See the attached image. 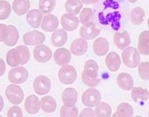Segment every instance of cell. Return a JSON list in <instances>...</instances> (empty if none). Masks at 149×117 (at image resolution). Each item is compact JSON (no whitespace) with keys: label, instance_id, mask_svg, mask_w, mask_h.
Returning a JSON list of instances; mask_svg holds the SVG:
<instances>
[{"label":"cell","instance_id":"6da1fadb","mask_svg":"<svg viewBox=\"0 0 149 117\" xmlns=\"http://www.w3.org/2000/svg\"><path fill=\"white\" fill-rule=\"evenodd\" d=\"M123 64L130 69L138 67L140 64V54L139 50L134 47H127L122 53Z\"/></svg>","mask_w":149,"mask_h":117},{"label":"cell","instance_id":"7a4b0ae2","mask_svg":"<svg viewBox=\"0 0 149 117\" xmlns=\"http://www.w3.org/2000/svg\"><path fill=\"white\" fill-rule=\"evenodd\" d=\"M58 78L61 83L70 85L74 83L77 78V72L74 66L69 64L63 65L58 71Z\"/></svg>","mask_w":149,"mask_h":117},{"label":"cell","instance_id":"3957f363","mask_svg":"<svg viewBox=\"0 0 149 117\" xmlns=\"http://www.w3.org/2000/svg\"><path fill=\"white\" fill-rule=\"evenodd\" d=\"M5 95L9 102L13 105H19L24 99V92L22 87L14 83L7 87Z\"/></svg>","mask_w":149,"mask_h":117},{"label":"cell","instance_id":"277c9868","mask_svg":"<svg viewBox=\"0 0 149 117\" xmlns=\"http://www.w3.org/2000/svg\"><path fill=\"white\" fill-rule=\"evenodd\" d=\"M51 80L45 75H39L33 81V89L37 95L43 96L51 90Z\"/></svg>","mask_w":149,"mask_h":117},{"label":"cell","instance_id":"5b68a950","mask_svg":"<svg viewBox=\"0 0 149 117\" xmlns=\"http://www.w3.org/2000/svg\"><path fill=\"white\" fill-rule=\"evenodd\" d=\"M100 101H101V94L95 87L87 89L82 95V102L85 107H96Z\"/></svg>","mask_w":149,"mask_h":117},{"label":"cell","instance_id":"8992f818","mask_svg":"<svg viewBox=\"0 0 149 117\" xmlns=\"http://www.w3.org/2000/svg\"><path fill=\"white\" fill-rule=\"evenodd\" d=\"M28 76L29 74L27 69L22 66H19L11 69L8 75V78L12 83L21 84L27 81Z\"/></svg>","mask_w":149,"mask_h":117},{"label":"cell","instance_id":"52a82bcc","mask_svg":"<svg viewBox=\"0 0 149 117\" xmlns=\"http://www.w3.org/2000/svg\"><path fill=\"white\" fill-rule=\"evenodd\" d=\"M23 42L25 45H30V46H37L46 40L45 35L39 31H31L23 35Z\"/></svg>","mask_w":149,"mask_h":117},{"label":"cell","instance_id":"ba28073f","mask_svg":"<svg viewBox=\"0 0 149 117\" xmlns=\"http://www.w3.org/2000/svg\"><path fill=\"white\" fill-rule=\"evenodd\" d=\"M100 33V30L96 27L93 21H89L84 24L80 29V36L85 40H94Z\"/></svg>","mask_w":149,"mask_h":117},{"label":"cell","instance_id":"9c48e42d","mask_svg":"<svg viewBox=\"0 0 149 117\" xmlns=\"http://www.w3.org/2000/svg\"><path fill=\"white\" fill-rule=\"evenodd\" d=\"M33 55H34V58L37 62L46 63L52 58V50L48 46L41 44L35 47L33 50Z\"/></svg>","mask_w":149,"mask_h":117},{"label":"cell","instance_id":"30bf717a","mask_svg":"<svg viewBox=\"0 0 149 117\" xmlns=\"http://www.w3.org/2000/svg\"><path fill=\"white\" fill-rule=\"evenodd\" d=\"M61 26L65 31L73 32L79 27V19L78 17L71 13H64L61 20Z\"/></svg>","mask_w":149,"mask_h":117},{"label":"cell","instance_id":"8fae6325","mask_svg":"<svg viewBox=\"0 0 149 117\" xmlns=\"http://www.w3.org/2000/svg\"><path fill=\"white\" fill-rule=\"evenodd\" d=\"M88 50V43L84 38H77L70 44V53L75 56L84 55Z\"/></svg>","mask_w":149,"mask_h":117},{"label":"cell","instance_id":"7c38bea8","mask_svg":"<svg viewBox=\"0 0 149 117\" xmlns=\"http://www.w3.org/2000/svg\"><path fill=\"white\" fill-rule=\"evenodd\" d=\"M109 43L105 37H99L93 43V51L98 56H104L108 54Z\"/></svg>","mask_w":149,"mask_h":117},{"label":"cell","instance_id":"4fadbf2b","mask_svg":"<svg viewBox=\"0 0 149 117\" xmlns=\"http://www.w3.org/2000/svg\"><path fill=\"white\" fill-rule=\"evenodd\" d=\"M42 19V12L40 9H32L27 12V21L28 25L32 28L37 29L41 27Z\"/></svg>","mask_w":149,"mask_h":117},{"label":"cell","instance_id":"5bb4252c","mask_svg":"<svg viewBox=\"0 0 149 117\" xmlns=\"http://www.w3.org/2000/svg\"><path fill=\"white\" fill-rule=\"evenodd\" d=\"M61 99L65 106H67V107L75 106L78 100V92L73 87L65 88L62 92Z\"/></svg>","mask_w":149,"mask_h":117},{"label":"cell","instance_id":"9a60e30c","mask_svg":"<svg viewBox=\"0 0 149 117\" xmlns=\"http://www.w3.org/2000/svg\"><path fill=\"white\" fill-rule=\"evenodd\" d=\"M59 25V21L57 17L53 14H46L42 19V28L45 32H55Z\"/></svg>","mask_w":149,"mask_h":117},{"label":"cell","instance_id":"2e32d148","mask_svg":"<svg viewBox=\"0 0 149 117\" xmlns=\"http://www.w3.org/2000/svg\"><path fill=\"white\" fill-rule=\"evenodd\" d=\"M71 60V54L67 49L59 48L54 53V61L60 66L68 64Z\"/></svg>","mask_w":149,"mask_h":117},{"label":"cell","instance_id":"e0dca14e","mask_svg":"<svg viewBox=\"0 0 149 117\" xmlns=\"http://www.w3.org/2000/svg\"><path fill=\"white\" fill-rule=\"evenodd\" d=\"M113 42L119 50L127 48L131 43V39L128 32L126 31L116 32L113 36Z\"/></svg>","mask_w":149,"mask_h":117},{"label":"cell","instance_id":"ac0fdd59","mask_svg":"<svg viewBox=\"0 0 149 117\" xmlns=\"http://www.w3.org/2000/svg\"><path fill=\"white\" fill-rule=\"evenodd\" d=\"M24 107L29 114H37L41 110V101L35 95H30L26 98Z\"/></svg>","mask_w":149,"mask_h":117},{"label":"cell","instance_id":"d6986e66","mask_svg":"<svg viewBox=\"0 0 149 117\" xmlns=\"http://www.w3.org/2000/svg\"><path fill=\"white\" fill-rule=\"evenodd\" d=\"M18 38H19V34H18V31L16 27L13 25L7 26L5 38L3 41V43L6 45L14 46L18 41Z\"/></svg>","mask_w":149,"mask_h":117},{"label":"cell","instance_id":"ffe728a7","mask_svg":"<svg viewBox=\"0 0 149 117\" xmlns=\"http://www.w3.org/2000/svg\"><path fill=\"white\" fill-rule=\"evenodd\" d=\"M105 64L108 69L111 72H116L121 66V59L116 52H110L105 58Z\"/></svg>","mask_w":149,"mask_h":117},{"label":"cell","instance_id":"44dd1931","mask_svg":"<svg viewBox=\"0 0 149 117\" xmlns=\"http://www.w3.org/2000/svg\"><path fill=\"white\" fill-rule=\"evenodd\" d=\"M68 34L65 29H56L52 35V43L56 47H61L67 41Z\"/></svg>","mask_w":149,"mask_h":117},{"label":"cell","instance_id":"7402d4cb","mask_svg":"<svg viewBox=\"0 0 149 117\" xmlns=\"http://www.w3.org/2000/svg\"><path fill=\"white\" fill-rule=\"evenodd\" d=\"M118 86L124 91L132 90L133 87V77L127 73H121L117 77Z\"/></svg>","mask_w":149,"mask_h":117},{"label":"cell","instance_id":"603a6c76","mask_svg":"<svg viewBox=\"0 0 149 117\" xmlns=\"http://www.w3.org/2000/svg\"><path fill=\"white\" fill-rule=\"evenodd\" d=\"M138 50L143 55H149V31H143L139 35Z\"/></svg>","mask_w":149,"mask_h":117},{"label":"cell","instance_id":"cb8c5ba5","mask_svg":"<svg viewBox=\"0 0 149 117\" xmlns=\"http://www.w3.org/2000/svg\"><path fill=\"white\" fill-rule=\"evenodd\" d=\"M6 61H7V64L13 68L21 65L20 52L17 47L8 50V52L6 54Z\"/></svg>","mask_w":149,"mask_h":117},{"label":"cell","instance_id":"d4e9b609","mask_svg":"<svg viewBox=\"0 0 149 117\" xmlns=\"http://www.w3.org/2000/svg\"><path fill=\"white\" fill-rule=\"evenodd\" d=\"M13 9L18 16H22L27 13L30 8L29 0H14L13 3Z\"/></svg>","mask_w":149,"mask_h":117},{"label":"cell","instance_id":"484cf974","mask_svg":"<svg viewBox=\"0 0 149 117\" xmlns=\"http://www.w3.org/2000/svg\"><path fill=\"white\" fill-rule=\"evenodd\" d=\"M133 116V107L128 102H122L117 107V111L113 115V117H131Z\"/></svg>","mask_w":149,"mask_h":117},{"label":"cell","instance_id":"4316f807","mask_svg":"<svg viewBox=\"0 0 149 117\" xmlns=\"http://www.w3.org/2000/svg\"><path fill=\"white\" fill-rule=\"evenodd\" d=\"M131 96L134 102H141V101H147L149 98V92L148 89H145L140 87H133Z\"/></svg>","mask_w":149,"mask_h":117},{"label":"cell","instance_id":"83f0119b","mask_svg":"<svg viewBox=\"0 0 149 117\" xmlns=\"http://www.w3.org/2000/svg\"><path fill=\"white\" fill-rule=\"evenodd\" d=\"M57 107L56 101L52 96H43L41 100V108L46 113H52L56 111Z\"/></svg>","mask_w":149,"mask_h":117},{"label":"cell","instance_id":"f1b7e54d","mask_svg":"<svg viewBox=\"0 0 149 117\" xmlns=\"http://www.w3.org/2000/svg\"><path fill=\"white\" fill-rule=\"evenodd\" d=\"M83 8V3L81 0H66L65 3V8L68 13L76 15L80 13Z\"/></svg>","mask_w":149,"mask_h":117},{"label":"cell","instance_id":"f546056e","mask_svg":"<svg viewBox=\"0 0 149 117\" xmlns=\"http://www.w3.org/2000/svg\"><path fill=\"white\" fill-rule=\"evenodd\" d=\"M98 70L99 66L94 59H89L86 61L84 66V73L88 77L91 78H97L98 77Z\"/></svg>","mask_w":149,"mask_h":117},{"label":"cell","instance_id":"4dcf8cb0","mask_svg":"<svg viewBox=\"0 0 149 117\" xmlns=\"http://www.w3.org/2000/svg\"><path fill=\"white\" fill-rule=\"evenodd\" d=\"M95 114L98 117H109L112 116V109L106 102H100L96 106Z\"/></svg>","mask_w":149,"mask_h":117},{"label":"cell","instance_id":"1f68e13d","mask_svg":"<svg viewBox=\"0 0 149 117\" xmlns=\"http://www.w3.org/2000/svg\"><path fill=\"white\" fill-rule=\"evenodd\" d=\"M130 17H131V21L133 22V24L139 26L143 21L144 17H145V12L143 8L139 7L135 8L131 11Z\"/></svg>","mask_w":149,"mask_h":117},{"label":"cell","instance_id":"d6a6232c","mask_svg":"<svg viewBox=\"0 0 149 117\" xmlns=\"http://www.w3.org/2000/svg\"><path fill=\"white\" fill-rule=\"evenodd\" d=\"M56 7V0H39V9L44 14H49Z\"/></svg>","mask_w":149,"mask_h":117},{"label":"cell","instance_id":"836d02e7","mask_svg":"<svg viewBox=\"0 0 149 117\" xmlns=\"http://www.w3.org/2000/svg\"><path fill=\"white\" fill-rule=\"evenodd\" d=\"M12 8L6 0H0V20H6L10 16Z\"/></svg>","mask_w":149,"mask_h":117},{"label":"cell","instance_id":"e575fe53","mask_svg":"<svg viewBox=\"0 0 149 117\" xmlns=\"http://www.w3.org/2000/svg\"><path fill=\"white\" fill-rule=\"evenodd\" d=\"M60 116L61 117H76L79 116V110L75 106L67 107L64 105L61 108Z\"/></svg>","mask_w":149,"mask_h":117},{"label":"cell","instance_id":"d590c367","mask_svg":"<svg viewBox=\"0 0 149 117\" xmlns=\"http://www.w3.org/2000/svg\"><path fill=\"white\" fill-rule=\"evenodd\" d=\"M139 77L144 81L149 80V62H142L139 65Z\"/></svg>","mask_w":149,"mask_h":117},{"label":"cell","instance_id":"8d00e7d4","mask_svg":"<svg viewBox=\"0 0 149 117\" xmlns=\"http://www.w3.org/2000/svg\"><path fill=\"white\" fill-rule=\"evenodd\" d=\"M17 50L20 52V56H21V65L26 64L30 59V51L27 46L24 45H19L17 46Z\"/></svg>","mask_w":149,"mask_h":117},{"label":"cell","instance_id":"74e56055","mask_svg":"<svg viewBox=\"0 0 149 117\" xmlns=\"http://www.w3.org/2000/svg\"><path fill=\"white\" fill-rule=\"evenodd\" d=\"M81 77H82V81H83V83H85V85L89 86V87H97V86L100 83V81H101L98 77H97V78H91V77H88L84 72L82 73Z\"/></svg>","mask_w":149,"mask_h":117},{"label":"cell","instance_id":"f35d334b","mask_svg":"<svg viewBox=\"0 0 149 117\" xmlns=\"http://www.w3.org/2000/svg\"><path fill=\"white\" fill-rule=\"evenodd\" d=\"M91 16H92V10L90 8H85L80 12V21L84 25L91 21Z\"/></svg>","mask_w":149,"mask_h":117},{"label":"cell","instance_id":"ab89813d","mask_svg":"<svg viewBox=\"0 0 149 117\" xmlns=\"http://www.w3.org/2000/svg\"><path fill=\"white\" fill-rule=\"evenodd\" d=\"M22 116H23V114H22V109L19 107H17V105L10 107L7 113L8 117H22Z\"/></svg>","mask_w":149,"mask_h":117},{"label":"cell","instance_id":"60d3db41","mask_svg":"<svg viewBox=\"0 0 149 117\" xmlns=\"http://www.w3.org/2000/svg\"><path fill=\"white\" fill-rule=\"evenodd\" d=\"M79 116L80 117H94L95 116V111L91 109V107H87L81 111Z\"/></svg>","mask_w":149,"mask_h":117},{"label":"cell","instance_id":"b9f144b4","mask_svg":"<svg viewBox=\"0 0 149 117\" xmlns=\"http://www.w3.org/2000/svg\"><path fill=\"white\" fill-rule=\"evenodd\" d=\"M6 30H7V25L5 24H0V42H3L5 38Z\"/></svg>","mask_w":149,"mask_h":117},{"label":"cell","instance_id":"7bdbcfd3","mask_svg":"<svg viewBox=\"0 0 149 117\" xmlns=\"http://www.w3.org/2000/svg\"><path fill=\"white\" fill-rule=\"evenodd\" d=\"M6 70V65L5 62L3 61V59L0 58V77H2L4 74Z\"/></svg>","mask_w":149,"mask_h":117},{"label":"cell","instance_id":"ee69618b","mask_svg":"<svg viewBox=\"0 0 149 117\" xmlns=\"http://www.w3.org/2000/svg\"><path fill=\"white\" fill-rule=\"evenodd\" d=\"M99 0H81L82 3L86 4V5H90V4H94L96 3Z\"/></svg>","mask_w":149,"mask_h":117},{"label":"cell","instance_id":"f6af8a7d","mask_svg":"<svg viewBox=\"0 0 149 117\" xmlns=\"http://www.w3.org/2000/svg\"><path fill=\"white\" fill-rule=\"evenodd\" d=\"M3 107H4V101H3V96L0 95V112H2Z\"/></svg>","mask_w":149,"mask_h":117},{"label":"cell","instance_id":"bcb514c9","mask_svg":"<svg viewBox=\"0 0 149 117\" xmlns=\"http://www.w3.org/2000/svg\"><path fill=\"white\" fill-rule=\"evenodd\" d=\"M128 1H129L130 3H136L138 0H128Z\"/></svg>","mask_w":149,"mask_h":117},{"label":"cell","instance_id":"7dc6e473","mask_svg":"<svg viewBox=\"0 0 149 117\" xmlns=\"http://www.w3.org/2000/svg\"><path fill=\"white\" fill-rule=\"evenodd\" d=\"M148 27H149V17H148Z\"/></svg>","mask_w":149,"mask_h":117},{"label":"cell","instance_id":"c3c4849f","mask_svg":"<svg viewBox=\"0 0 149 117\" xmlns=\"http://www.w3.org/2000/svg\"><path fill=\"white\" fill-rule=\"evenodd\" d=\"M148 116H149V112H148Z\"/></svg>","mask_w":149,"mask_h":117}]
</instances>
